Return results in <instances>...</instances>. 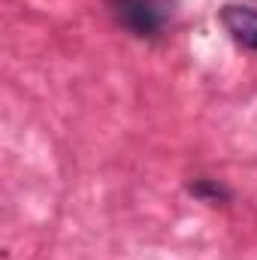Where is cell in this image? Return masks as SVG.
Instances as JSON below:
<instances>
[{
	"label": "cell",
	"mask_w": 257,
	"mask_h": 260,
	"mask_svg": "<svg viewBox=\"0 0 257 260\" xmlns=\"http://www.w3.org/2000/svg\"><path fill=\"white\" fill-rule=\"evenodd\" d=\"M115 21L133 37H160L173 21L176 0H106Z\"/></svg>",
	"instance_id": "6da1fadb"
},
{
	"label": "cell",
	"mask_w": 257,
	"mask_h": 260,
	"mask_svg": "<svg viewBox=\"0 0 257 260\" xmlns=\"http://www.w3.org/2000/svg\"><path fill=\"white\" fill-rule=\"evenodd\" d=\"M221 27L230 34V40L248 52H257V6L254 3H224L221 12Z\"/></svg>",
	"instance_id": "7a4b0ae2"
},
{
	"label": "cell",
	"mask_w": 257,
	"mask_h": 260,
	"mask_svg": "<svg viewBox=\"0 0 257 260\" xmlns=\"http://www.w3.org/2000/svg\"><path fill=\"white\" fill-rule=\"evenodd\" d=\"M188 191H191L200 203H209V206H215V203H227L230 200V191L221 185V182H215V179H197L188 185Z\"/></svg>",
	"instance_id": "3957f363"
}]
</instances>
